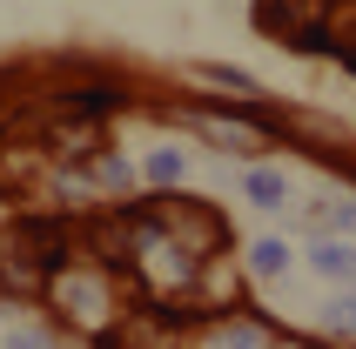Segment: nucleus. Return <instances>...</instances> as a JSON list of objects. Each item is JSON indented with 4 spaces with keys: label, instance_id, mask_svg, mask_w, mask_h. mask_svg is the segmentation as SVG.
<instances>
[{
    "label": "nucleus",
    "instance_id": "f03ea898",
    "mask_svg": "<svg viewBox=\"0 0 356 349\" xmlns=\"http://www.w3.org/2000/svg\"><path fill=\"white\" fill-rule=\"evenodd\" d=\"M316 14H323V0H262V7H256L262 34H276V40H296V47H316V40H323Z\"/></svg>",
    "mask_w": 356,
    "mask_h": 349
},
{
    "label": "nucleus",
    "instance_id": "20e7f679",
    "mask_svg": "<svg viewBox=\"0 0 356 349\" xmlns=\"http://www.w3.org/2000/svg\"><path fill=\"white\" fill-rule=\"evenodd\" d=\"M181 168H188V161H181L175 148H161V155L148 161V174H155V181H168V174H181Z\"/></svg>",
    "mask_w": 356,
    "mask_h": 349
},
{
    "label": "nucleus",
    "instance_id": "7ed1b4c3",
    "mask_svg": "<svg viewBox=\"0 0 356 349\" xmlns=\"http://www.w3.org/2000/svg\"><path fill=\"white\" fill-rule=\"evenodd\" d=\"M249 195H256L262 209H276V202H282V174H269V168H262V174H249Z\"/></svg>",
    "mask_w": 356,
    "mask_h": 349
},
{
    "label": "nucleus",
    "instance_id": "f257e3e1",
    "mask_svg": "<svg viewBox=\"0 0 356 349\" xmlns=\"http://www.w3.org/2000/svg\"><path fill=\"white\" fill-rule=\"evenodd\" d=\"M54 255H60L54 229H40V222L7 229L0 235V282H7V289H40V275L54 269Z\"/></svg>",
    "mask_w": 356,
    "mask_h": 349
},
{
    "label": "nucleus",
    "instance_id": "423d86ee",
    "mask_svg": "<svg viewBox=\"0 0 356 349\" xmlns=\"http://www.w3.org/2000/svg\"><path fill=\"white\" fill-rule=\"evenodd\" d=\"M222 349H256V336H249V330H236V336H229Z\"/></svg>",
    "mask_w": 356,
    "mask_h": 349
},
{
    "label": "nucleus",
    "instance_id": "39448f33",
    "mask_svg": "<svg viewBox=\"0 0 356 349\" xmlns=\"http://www.w3.org/2000/svg\"><path fill=\"white\" fill-rule=\"evenodd\" d=\"M316 262H323L330 275H343V269H350V255H343V249H316Z\"/></svg>",
    "mask_w": 356,
    "mask_h": 349
},
{
    "label": "nucleus",
    "instance_id": "0eeeda50",
    "mask_svg": "<svg viewBox=\"0 0 356 349\" xmlns=\"http://www.w3.org/2000/svg\"><path fill=\"white\" fill-rule=\"evenodd\" d=\"M7 349H40V336H14V343H7Z\"/></svg>",
    "mask_w": 356,
    "mask_h": 349
}]
</instances>
